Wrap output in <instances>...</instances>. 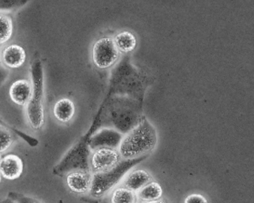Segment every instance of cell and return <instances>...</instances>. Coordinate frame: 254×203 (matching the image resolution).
Returning a JSON list of instances; mask_svg holds the SVG:
<instances>
[{
    "instance_id": "9",
    "label": "cell",
    "mask_w": 254,
    "mask_h": 203,
    "mask_svg": "<svg viewBox=\"0 0 254 203\" xmlns=\"http://www.w3.org/2000/svg\"><path fill=\"white\" fill-rule=\"evenodd\" d=\"M32 93V83L26 79L14 81L9 89L10 99L13 103L24 107L29 103Z\"/></svg>"
},
{
    "instance_id": "23",
    "label": "cell",
    "mask_w": 254,
    "mask_h": 203,
    "mask_svg": "<svg viewBox=\"0 0 254 203\" xmlns=\"http://www.w3.org/2000/svg\"><path fill=\"white\" fill-rule=\"evenodd\" d=\"M2 63V60H1V52H0V65Z\"/></svg>"
},
{
    "instance_id": "20",
    "label": "cell",
    "mask_w": 254,
    "mask_h": 203,
    "mask_svg": "<svg viewBox=\"0 0 254 203\" xmlns=\"http://www.w3.org/2000/svg\"><path fill=\"white\" fill-rule=\"evenodd\" d=\"M139 203H167L165 200H154V201H142Z\"/></svg>"
},
{
    "instance_id": "5",
    "label": "cell",
    "mask_w": 254,
    "mask_h": 203,
    "mask_svg": "<svg viewBox=\"0 0 254 203\" xmlns=\"http://www.w3.org/2000/svg\"><path fill=\"white\" fill-rule=\"evenodd\" d=\"M121 155L114 148H98L92 154L90 164L93 171L103 173L114 168L119 161Z\"/></svg>"
},
{
    "instance_id": "1",
    "label": "cell",
    "mask_w": 254,
    "mask_h": 203,
    "mask_svg": "<svg viewBox=\"0 0 254 203\" xmlns=\"http://www.w3.org/2000/svg\"><path fill=\"white\" fill-rule=\"evenodd\" d=\"M157 141L154 127L144 119L126 133L119 145V152L126 159L135 158L152 151Z\"/></svg>"
},
{
    "instance_id": "3",
    "label": "cell",
    "mask_w": 254,
    "mask_h": 203,
    "mask_svg": "<svg viewBox=\"0 0 254 203\" xmlns=\"http://www.w3.org/2000/svg\"><path fill=\"white\" fill-rule=\"evenodd\" d=\"M113 118L114 127L123 133H127L139 124V112L134 102L127 99H117L114 102Z\"/></svg>"
},
{
    "instance_id": "14",
    "label": "cell",
    "mask_w": 254,
    "mask_h": 203,
    "mask_svg": "<svg viewBox=\"0 0 254 203\" xmlns=\"http://www.w3.org/2000/svg\"><path fill=\"white\" fill-rule=\"evenodd\" d=\"M14 34V23L10 16L0 14V47L9 42Z\"/></svg>"
},
{
    "instance_id": "18",
    "label": "cell",
    "mask_w": 254,
    "mask_h": 203,
    "mask_svg": "<svg viewBox=\"0 0 254 203\" xmlns=\"http://www.w3.org/2000/svg\"><path fill=\"white\" fill-rule=\"evenodd\" d=\"M8 197L15 203H44L38 199L15 191L8 193Z\"/></svg>"
},
{
    "instance_id": "24",
    "label": "cell",
    "mask_w": 254,
    "mask_h": 203,
    "mask_svg": "<svg viewBox=\"0 0 254 203\" xmlns=\"http://www.w3.org/2000/svg\"><path fill=\"white\" fill-rule=\"evenodd\" d=\"M2 154H0V162H1V160H2Z\"/></svg>"
},
{
    "instance_id": "6",
    "label": "cell",
    "mask_w": 254,
    "mask_h": 203,
    "mask_svg": "<svg viewBox=\"0 0 254 203\" xmlns=\"http://www.w3.org/2000/svg\"><path fill=\"white\" fill-rule=\"evenodd\" d=\"M24 169L23 160L15 154L2 157L0 162V173L7 180H16L21 176Z\"/></svg>"
},
{
    "instance_id": "16",
    "label": "cell",
    "mask_w": 254,
    "mask_h": 203,
    "mask_svg": "<svg viewBox=\"0 0 254 203\" xmlns=\"http://www.w3.org/2000/svg\"><path fill=\"white\" fill-rule=\"evenodd\" d=\"M136 196L127 188H117L111 198V203H136Z\"/></svg>"
},
{
    "instance_id": "21",
    "label": "cell",
    "mask_w": 254,
    "mask_h": 203,
    "mask_svg": "<svg viewBox=\"0 0 254 203\" xmlns=\"http://www.w3.org/2000/svg\"><path fill=\"white\" fill-rule=\"evenodd\" d=\"M0 203H15L14 201H13L12 200H11V199L8 198V197H7V198L2 199V200H0Z\"/></svg>"
},
{
    "instance_id": "12",
    "label": "cell",
    "mask_w": 254,
    "mask_h": 203,
    "mask_svg": "<svg viewBox=\"0 0 254 203\" xmlns=\"http://www.w3.org/2000/svg\"><path fill=\"white\" fill-rule=\"evenodd\" d=\"M113 41L119 52L124 54L133 51L136 49L137 44L136 36L128 31L119 32L113 38Z\"/></svg>"
},
{
    "instance_id": "2",
    "label": "cell",
    "mask_w": 254,
    "mask_h": 203,
    "mask_svg": "<svg viewBox=\"0 0 254 203\" xmlns=\"http://www.w3.org/2000/svg\"><path fill=\"white\" fill-rule=\"evenodd\" d=\"M32 93L26 106V115L29 125L33 130L42 128L45 122L44 105V73L39 61H35L32 70Z\"/></svg>"
},
{
    "instance_id": "19",
    "label": "cell",
    "mask_w": 254,
    "mask_h": 203,
    "mask_svg": "<svg viewBox=\"0 0 254 203\" xmlns=\"http://www.w3.org/2000/svg\"><path fill=\"white\" fill-rule=\"evenodd\" d=\"M184 203H208V201L200 194H191L185 199Z\"/></svg>"
},
{
    "instance_id": "22",
    "label": "cell",
    "mask_w": 254,
    "mask_h": 203,
    "mask_svg": "<svg viewBox=\"0 0 254 203\" xmlns=\"http://www.w3.org/2000/svg\"><path fill=\"white\" fill-rule=\"evenodd\" d=\"M2 175H1V173H0V183L2 182Z\"/></svg>"
},
{
    "instance_id": "4",
    "label": "cell",
    "mask_w": 254,
    "mask_h": 203,
    "mask_svg": "<svg viewBox=\"0 0 254 203\" xmlns=\"http://www.w3.org/2000/svg\"><path fill=\"white\" fill-rule=\"evenodd\" d=\"M120 57L113 38L104 37L98 40L92 50V59L96 67L106 69L114 66Z\"/></svg>"
},
{
    "instance_id": "15",
    "label": "cell",
    "mask_w": 254,
    "mask_h": 203,
    "mask_svg": "<svg viewBox=\"0 0 254 203\" xmlns=\"http://www.w3.org/2000/svg\"><path fill=\"white\" fill-rule=\"evenodd\" d=\"M163 194V189L160 184L153 182L139 190L138 196L142 201H154L160 200Z\"/></svg>"
},
{
    "instance_id": "17",
    "label": "cell",
    "mask_w": 254,
    "mask_h": 203,
    "mask_svg": "<svg viewBox=\"0 0 254 203\" xmlns=\"http://www.w3.org/2000/svg\"><path fill=\"white\" fill-rule=\"evenodd\" d=\"M14 136L6 127L0 125V154L6 152L14 144Z\"/></svg>"
},
{
    "instance_id": "11",
    "label": "cell",
    "mask_w": 254,
    "mask_h": 203,
    "mask_svg": "<svg viewBox=\"0 0 254 203\" xmlns=\"http://www.w3.org/2000/svg\"><path fill=\"white\" fill-rule=\"evenodd\" d=\"M152 180L151 175L146 170H136L131 172L124 181V185L127 189L136 191L142 189Z\"/></svg>"
},
{
    "instance_id": "8",
    "label": "cell",
    "mask_w": 254,
    "mask_h": 203,
    "mask_svg": "<svg viewBox=\"0 0 254 203\" xmlns=\"http://www.w3.org/2000/svg\"><path fill=\"white\" fill-rule=\"evenodd\" d=\"M2 63L10 69H18L26 63V50L17 44H10L1 52Z\"/></svg>"
},
{
    "instance_id": "13",
    "label": "cell",
    "mask_w": 254,
    "mask_h": 203,
    "mask_svg": "<svg viewBox=\"0 0 254 203\" xmlns=\"http://www.w3.org/2000/svg\"><path fill=\"white\" fill-rule=\"evenodd\" d=\"M123 139V135L116 130L106 129L102 130L93 139L95 146L101 148H112L120 145V142Z\"/></svg>"
},
{
    "instance_id": "10",
    "label": "cell",
    "mask_w": 254,
    "mask_h": 203,
    "mask_svg": "<svg viewBox=\"0 0 254 203\" xmlns=\"http://www.w3.org/2000/svg\"><path fill=\"white\" fill-rule=\"evenodd\" d=\"M75 113L74 102L68 98L59 99L53 106L55 118L61 123L66 124L73 118Z\"/></svg>"
},
{
    "instance_id": "7",
    "label": "cell",
    "mask_w": 254,
    "mask_h": 203,
    "mask_svg": "<svg viewBox=\"0 0 254 203\" xmlns=\"http://www.w3.org/2000/svg\"><path fill=\"white\" fill-rule=\"evenodd\" d=\"M66 186L69 191L77 194H83L90 191L92 176L87 171L75 170L65 176Z\"/></svg>"
}]
</instances>
